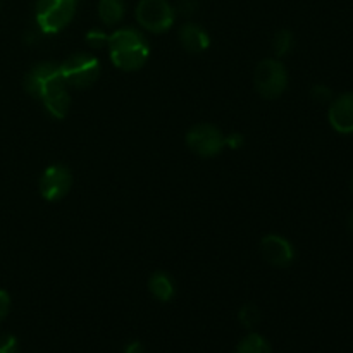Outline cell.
<instances>
[{
  "mask_svg": "<svg viewBox=\"0 0 353 353\" xmlns=\"http://www.w3.org/2000/svg\"><path fill=\"white\" fill-rule=\"evenodd\" d=\"M107 41H109V37L100 30H92L88 31V34H86V43L93 48L105 47Z\"/></svg>",
  "mask_w": 353,
  "mask_h": 353,
  "instance_id": "obj_19",
  "label": "cell"
},
{
  "mask_svg": "<svg viewBox=\"0 0 353 353\" xmlns=\"http://www.w3.org/2000/svg\"><path fill=\"white\" fill-rule=\"evenodd\" d=\"M234 353H271V345L264 336L252 333L238 343Z\"/></svg>",
  "mask_w": 353,
  "mask_h": 353,
  "instance_id": "obj_14",
  "label": "cell"
},
{
  "mask_svg": "<svg viewBox=\"0 0 353 353\" xmlns=\"http://www.w3.org/2000/svg\"><path fill=\"white\" fill-rule=\"evenodd\" d=\"M78 0H38L37 24L45 34H55L72 21Z\"/></svg>",
  "mask_w": 353,
  "mask_h": 353,
  "instance_id": "obj_3",
  "label": "cell"
},
{
  "mask_svg": "<svg viewBox=\"0 0 353 353\" xmlns=\"http://www.w3.org/2000/svg\"><path fill=\"white\" fill-rule=\"evenodd\" d=\"M134 16L143 30L159 34L171 30L176 19V10L168 0H140Z\"/></svg>",
  "mask_w": 353,
  "mask_h": 353,
  "instance_id": "obj_6",
  "label": "cell"
},
{
  "mask_svg": "<svg viewBox=\"0 0 353 353\" xmlns=\"http://www.w3.org/2000/svg\"><path fill=\"white\" fill-rule=\"evenodd\" d=\"M331 128L340 134H353V92L333 97L327 109Z\"/></svg>",
  "mask_w": 353,
  "mask_h": 353,
  "instance_id": "obj_10",
  "label": "cell"
},
{
  "mask_svg": "<svg viewBox=\"0 0 353 353\" xmlns=\"http://www.w3.org/2000/svg\"><path fill=\"white\" fill-rule=\"evenodd\" d=\"M261 254L274 268H288L295 259L293 245L281 234H265L261 241Z\"/></svg>",
  "mask_w": 353,
  "mask_h": 353,
  "instance_id": "obj_9",
  "label": "cell"
},
{
  "mask_svg": "<svg viewBox=\"0 0 353 353\" xmlns=\"http://www.w3.org/2000/svg\"><path fill=\"white\" fill-rule=\"evenodd\" d=\"M71 171H69V168H65L62 164L48 165L43 171V174L40 176V183H38L41 196L47 202H59V200H62L71 192Z\"/></svg>",
  "mask_w": 353,
  "mask_h": 353,
  "instance_id": "obj_8",
  "label": "cell"
},
{
  "mask_svg": "<svg viewBox=\"0 0 353 353\" xmlns=\"http://www.w3.org/2000/svg\"><path fill=\"white\" fill-rule=\"evenodd\" d=\"M99 17L107 26H116L123 21L126 14V3L124 0H99Z\"/></svg>",
  "mask_w": 353,
  "mask_h": 353,
  "instance_id": "obj_13",
  "label": "cell"
},
{
  "mask_svg": "<svg viewBox=\"0 0 353 353\" xmlns=\"http://www.w3.org/2000/svg\"><path fill=\"white\" fill-rule=\"evenodd\" d=\"M293 45H295V38H293L292 31L288 30H279L272 38V48H274L276 57L288 55L293 50Z\"/></svg>",
  "mask_w": 353,
  "mask_h": 353,
  "instance_id": "obj_15",
  "label": "cell"
},
{
  "mask_svg": "<svg viewBox=\"0 0 353 353\" xmlns=\"http://www.w3.org/2000/svg\"><path fill=\"white\" fill-rule=\"evenodd\" d=\"M124 353H145V347L140 341H131V343H128L126 348H124Z\"/></svg>",
  "mask_w": 353,
  "mask_h": 353,
  "instance_id": "obj_23",
  "label": "cell"
},
{
  "mask_svg": "<svg viewBox=\"0 0 353 353\" xmlns=\"http://www.w3.org/2000/svg\"><path fill=\"white\" fill-rule=\"evenodd\" d=\"M186 147L193 152V154L200 155V157H216L217 154L226 148V134L219 130L217 126L209 123L195 124L192 130L186 133Z\"/></svg>",
  "mask_w": 353,
  "mask_h": 353,
  "instance_id": "obj_7",
  "label": "cell"
},
{
  "mask_svg": "<svg viewBox=\"0 0 353 353\" xmlns=\"http://www.w3.org/2000/svg\"><path fill=\"white\" fill-rule=\"evenodd\" d=\"M243 143H245V138L241 137L240 133H233L230 134V137H226V147L233 148V150H238Z\"/></svg>",
  "mask_w": 353,
  "mask_h": 353,
  "instance_id": "obj_22",
  "label": "cell"
},
{
  "mask_svg": "<svg viewBox=\"0 0 353 353\" xmlns=\"http://www.w3.org/2000/svg\"><path fill=\"white\" fill-rule=\"evenodd\" d=\"M110 61L121 71H138L145 65L150 55V47L143 34L134 28H121L109 34Z\"/></svg>",
  "mask_w": 353,
  "mask_h": 353,
  "instance_id": "obj_2",
  "label": "cell"
},
{
  "mask_svg": "<svg viewBox=\"0 0 353 353\" xmlns=\"http://www.w3.org/2000/svg\"><path fill=\"white\" fill-rule=\"evenodd\" d=\"M352 192H353V174H352Z\"/></svg>",
  "mask_w": 353,
  "mask_h": 353,
  "instance_id": "obj_25",
  "label": "cell"
},
{
  "mask_svg": "<svg viewBox=\"0 0 353 353\" xmlns=\"http://www.w3.org/2000/svg\"><path fill=\"white\" fill-rule=\"evenodd\" d=\"M254 85L264 99H279L288 88V71L278 59H264L255 68Z\"/></svg>",
  "mask_w": 353,
  "mask_h": 353,
  "instance_id": "obj_4",
  "label": "cell"
},
{
  "mask_svg": "<svg viewBox=\"0 0 353 353\" xmlns=\"http://www.w3.org/2000/svg\"><path fill=\"white\" fill-rule=\"evenodd\" d=\"M24 88L31 97L40 100L47 112L55 119H64L71 107L68 85L61 68L54 62H40L24 78Z\"/></svg>",
  "mask_w": 353,
  "mask_h": 353,
  "instance_id": "obj_1",
  "label": "cell"
},
{
  "mask_svg": "<svg viewBox=\"0 0 353 353\" xmlns=\"http://www.w3.org/2000/svg\"><path fill=\"white\" fill-rule=\"evenodd\" d=\"M0 353H19V345L12 334H0Z\"/></svg>",
  "mask_w": 353,
  "mask_h": 353,
  "instance_id": "obj_20",
  "label": "cell"
},
{
  "mask_svg": "<svg viewBox=\"0 0 353 353\" xmlns=\"http://www.w3.org/2000/svg\"><path fill=\"white\" fill-rule=\"evenodd\" d=\"M310 97H312L314 102L317 103H330L331 100H333V92H331L330 86L316 85L310 90Z\"/></svg>",
  "mask_w": 353,
  "mask_h": 353,
  "instance_id": "obj_17",
  "label": "cell"
},
{
  "mask_svg": "<svg viewBox=\"0 0 353 353\" xmlns=\"http://www.w3.org/2000/svg\"><path fill=\"white\" fill-rule=\"evenodd\" d=\"M348 230L353 233V210L350 212V216H348Z\"/></svg>",
  "mask_w": 353,
  "mask_h": 353,
  "instance_id": "obj_24",
  "label": "cell"
},
{
  "mask_svg": "<svg viewBox=\"0 0 353 353\" xmlns=\"http://www.w3.org/2000/svg\"><path fill=\"white\" fill-rule=\"evenodd\" d=\"M238 319H240V324L247 330H254L259 323H261V310L255 305L248 303V305L241 307L240 314H238Z\"/></svg>",
  "mask_w": 353,
  "mask_h": 353,
  "instance_id": "obj_16",
  "label": "cell"
},
{
  "mask_svg": "<svg viewBox=\"0 0 353 353\" xmlns=\"http://www.w3.org/2000/svg\"><path fill=\"white\" fill-rule=\"evenodd\" d=\"M10 310V296L6 290L0 288V321H3L7 317Z\"/></svg>",
  "mask_w": 353,
  "mask_h": 353,
  "instance_id": "obj_21",
  "label": "cell"
},
{
  "mask_svg": "<svg viewBox=\"0 0 353 353\" xmlns=\"http://www.w3.org/2000/svg\"><path fill=\"white\" fill-rule=\"evenodd\" d=\"M148 290H150L154 299H157L159 302H169V300H172V296L176 293L174 281L164 271H157L150 276V279H148Z\"/></svg>",
  "mask_w": 353,
  "mask_h": 353,
  "instance_id": "obj_12",
  "label": "cell"
},
{
  "mask_svg": "<svg viewBox=\"0 0 353 353\" xmlns=\"http://www.w3.org/2000/svg\"><path fill=\"white\" fill-rule=\"evenodd\" d=\"M176 14L183 17H190L199 10V2L196 0H179L174 7Z\"/></svg>",
  "mask_w": 353,
  "mask_h": 353,
  "instance_id": "obj_18",
  "label": "cell"
},
{
  "mask_svg": "<svg viewBox=\"0 0 353 353\" xmlns=\"http://www.w3.org/2000/svg\"><path fill=\"white\" fill-rule=\"evenodd\" d=\"M179 43L190 54H202L210 47V37L202 26L195 23H185L178 31Z\"/></svg>",
  "mask_w": 353,
  "mask_h": 353,
  "instance_id": "obj_11",
  "label": "cell"
},
{
  "mask_svg": "<svg viewBox=\"0 0 353 353\" xmlns=\"http://www.w3.org/2000/svg\"><path fill=\"white\" fill-rule=\"evenodd\" d=\"M61 74L71 88H90L100 76L99 59L90 54H74L61 65Z\"/></svg>",
  "mask_w": 353,
  "mask_h": 353,
  "instance_id": "obj_5",
  "label": "cell"
}]
</instances>
